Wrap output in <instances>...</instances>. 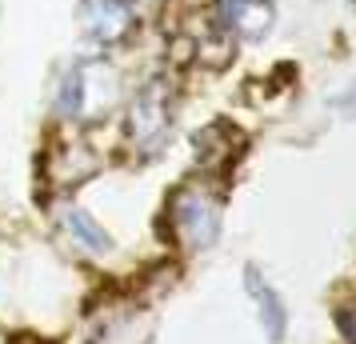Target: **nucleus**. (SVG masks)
<instances>
[{"label":"nucleus","mask_w":356,"mask_h":344,"mask_svg":"<svg viewBox=\"0 0 356 344\" xmlns=\"http://www.w3.org/2000/svg\"><path fill=\"white\" fill-rule=\"evenodd\" d=\"M124 92V72L108 52H81L52 84V120L65 132H88L120 113Z\"/></svg>","instance_id":"f257e3e1"},{"label":"nucleus","mask_w":356,"mask_h":344,"mask_svg":"<svg viewBox=\"0 0 356 344\" xmlns=\"http://www.w3.org/2000/svg\"><path fill=\"white\" fill-rule=\"evenodd\" d=\"M120 148L136 164L161 161L180 124V84L172 68H152L120 100Z\"/></svg>","instance_id":"f03ea898"},{"label":"nucleus","mask_w":356,"mask_h":344,"mask_svg":"<svg viewBox=\"0 0 356 344\" xmlns=\"http://www.w3.org/2000/svg\"><path fill=\"white\" fill-rule=\"evenodd\" d=\"M225 232V193L212 177H188L164 197L161 236L180 256H204Z\"/></svg>","instance_id":"7ed1b4c3"},{"label":"nucleus","mask_w":356,"mask_h":344,"mask_svg":"<svg viewBox=\"0 0 356 344\" xmlns=\"http://www.w3.org/2000/svg\"><path fill=\"white\" fill-rule=\"evenodd\" d=\"M76 28L88 52H124L145 28V0H76Z\"/></svg>","instance_id":"20e7f679"},{"label":"nucleus","mask_w":356,"mask_h":344,"mask_svg":"<svg viewBox=\"0 0 356 344\" xmlns=\"http://www.w3.org/2000/svg\"><path fill=\"white\" fill-rule=\"evenodd\" d=\"M204 20L232 49H260L276 33V0H209Z\"/></svg>","instance_id":"39448f33"},{"label":"nucleus","mask_w":356,"mask_h":344,"mask_svg":"<svg viewBox=\"0 0 356 344\" xmlns=\"http://www.w3.org/2000/svg\"><path fill=\"white\" fill-rule=\"evenodd\" d=\"M52 229L60 236V245H68L84 261H108L116 252V236L84 204H76L68 193L52 200Z\"/></svg>","instance_id":"423d86ee"},{"label":"nucleus","mask_w":356,"mask_h":344,"mask_svg":"<svg viewBox=\"0 0 356 344\" xmlns=\"http://www.w3.org/2000/svg\"><path fill=\"white\" fill-rule=\"evenodd\" d=\"M100 168V156L92 152V145L84 140V132H65L56 136V145L44 152V181L65 197L76 184H84Z\"/></svg>","instance_id":"0eeeda50"},{"label":"nucleus","mask_w":356,"mask_h":344,"mask_svg":"<svg viewBox=\"0 0 356 344\" xmlns=\"http://www.w3.org/2000/svg\"><path fill=\"white\" fill-rule=\"evenodd\" d=\"M244 152V132L232 120H209L204 129L193 132V164L200 168V177H220L228 172L236 156Z\"/></svg>","instance_id":"6e6552de"},{"label":"nucleus","mask_w":356,"mask_h":344,"mask_svg":"<svg viewBox=\"0 0 356 344\" xmlns=\"http://www.w3.org/2000/svg\"><path fill=\"white\" fill-rule=\"evenodd\" d=\"M244 293L248 300L257 304V320H260V332L268 344H280L289 336V304L284 296L276 293V284L264 277L260 264H244Z\"/></svg>","instance_id":"1a4fd4ad"},{"label":"nucleus","mask_w":356,"mask_h":344,"mask_svg":"<svg viewBox=\"0 0 356 344\" xmlns=\"http://www.w3.org/2000/svg\"><path fill=\"white\" fill-rule=\"evenodd\" d=\"M337 332L344 344H356V304H340L337 309Z\"/></svg>","instance_id":"9d476101"},{"label":"nucleus","mask_w":356,"mask_h":344,"mask_svg":"<svg viewBox=\"0 0 356 344\" xmlns=\"http://www.w3.org/2000/svg\"><path fill=\"white\" fill-rule=\"evenodd\" d=\"M332 108H340V113L348 116L356 108V81L348 84V88H344V92H340V97H332Z\"/></svg>","instance_id":"9b49d317"},{"label":"nucleus","mask_w":356,"mask_h":344,"mask_svg":"<svg viewBox=\"0 0 356 344\" xmlns=\"http://www.w3.org/2000/svg\"><path fill=\"white\" fill-rule=\"evenodd\" d=\"M20 344H40V341H20Z\"/></svg>","instance_id":"f8f14e48"}]
</instances>
